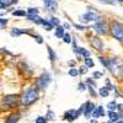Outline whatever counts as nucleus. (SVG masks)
I'll return each mask as SVG.
<instances>
[{"mask_svg":"<svg viewBox=\"0 0 123 123\" xmlns=\"http://www.w3.org/2000/svg\"><path fill=\"white\" fill-rule=\"evenodd\" d=\"M37 100H38V90H37V87H30L21 96V104L25 105V106H30Z\"/></svg>","mask_w":123,"mask_h":123,"instance_id":"nucleus-1","label":"nucleus"},{"mask_svg":"<svg viewBox=\"0 0 123 123\" xmlns=\"http://www.w3.org/2000/svg\"><path fill=\"white\" fill-rule=\"evenodd\" d=\"M111 32L116 39L123 42V25L118 21H113L111 24Z\"/></svg>","mask_w":123,"mask_h":123,"instance_id":"nucleus-2","label":"nucleus"},{"mask_svg":"<svg viewBox=\"0 0 123 123\" xmlns=\"http://www.w3.org/2000/svg\"><path fill=\"white\" fill-rule=\"evenodd\" d=\"M49 83H50V75L48 73H43L37 80V87L41 90H44V89H47Z\"/></svg>","mask_w":123,"mask_h":123,"instance_id":"nucleus-3","label":"nucleus"},{"mask_svg":"<svg viewBox=\"0 0 123 123\" xmlns=\"http://www.w3.org/2000/svg\"><path fill=\"white\" fill-rule=\"evenodd\" d=\"M101 18V16L98 14H96L95 11H89L85 15L81 16V21L83 22H90V21H98Z\"/></svg>","mask_w":123,"mask_h":123,"instance_id":"nucleus-4","label":"nucleus"},{"mask_svg":"<svg viewBox=\"0 0 123 123\" xmlns=\"http://www.w3.org/2000/svg\"><path fill=\"white\" fill-rule=\"evenodd\" d=\"M94 30L98 35H106L107 31H108V27H107V24L104 22V21H98L94 25Z\"/></svg>","mask_w":123,"mask_h":123,"instance_id":"nucleus-5","label":"nucleus"},{"mask_svg":"<svg viewBox=\"0 0 123 123\" xmlns=\"http://www.w3.org/2000/svg\"><path fill=\"white\" fill-rule=\"evenodd\" d=\"M81 112L80 111H76V110H69L65 112V115H64V118L69 122H73L74 119H76L79 116H80Z\"/></svg>","mask_w":123,"mask_h":123,"instance_id":"nucleus-6","label":"nucleus"},{"mask_svg":"<svg viewBox=\"0 0 123 123\" xmlns=\"http://www.w3.org/2000/svg\"><path fill=\"white\" fill-rule=\"evenodd\" d=\"M94 110H95V106L92 105L91 102H86V104H84L83 106L80 107L79 111H80V112H84V115H85L86 117H89L90 113H91V112L94 111Z\"/></svg>","mask_w":123,"mask_h":123,"instance_id":"nucleus-7","label":"nucleus"},{"mask_svg":"<svg viewBox=\"0 0 123 123\" xmlns=\"http://www.w3.org/2000/svg\"><path fill=\"white\" fill-rule=\"evenodd\" d=\"M43 4H44L46 9L49 10V11H55L58 7L57 0H43Z\"/></svg>","mask_w":123,"mask_h":123,"instance_id":"nucleus-8","label":"nucleus"},{"mask_svg":"<svg viewBox=\"0 0 123 123\" xmlns=\"http://www.w3.org/2000/svg\"><path fill=\"white\" fill-rule=\"evenodd\" d=\"M91 43H92V46H94L97 50H102V48H104V44H102V41H101L98 37H92V39H91Z\"/></svg>","mask_w":123,"mask_h":123,"instance_id":"nucleus-9","label":"nucleus"},{"mask_svg":"<svg viewBox=\"0 0 123 123\" xmlns=\"http://www.w3.org/2000/svg\"><path fill=\"white\" fill-rule=\"evenodd\" d=\"M15 102H16V96L15 95H9V96L5 97V100L3 101V104H5L7 106H12Z\"/></svg>","mask_w":123,"mask_h":123,"instance_id":"nucleus-10","label":"nucleus"},{"mask_svg":"<svg viewBox=\"0 0 123 123\" xmlns=\"http://www.w3.org/2000/svg\"><path fill=\"white\" fill-rule=\"evenodd\" d=\"M64 35H65V32H64V28H63V27H62V26L55 27V37H58V38H63Z\"/></svg>","mask_w":123,"mask_h":123,"instance_id":"nucleus-11","label":"nucleus"},{"mask_svg":"<svg viewBox=\"0 0 123 123\" xmlns=\"http://www.w3.org/2000/svg\"><path fill=\"white\" fill-rule=\"evenodd\" d=\"M108 116H110V121L111 122H117L118 118H119V115L117 113V112H115V111H110Z\"/></svg>","mask_w":123,"mask_h":123,"instance_id":"nucleus-12","label":"nucleus"},{"mask_svg":"<svg viewBox=\"0 0 123 123\" xmlns=\"http://www.w3.org/2000/svg\"><path fill=\"white\" fill-rule=\"evenodd\" d=\"M27 16H28V18L31 20V21L36 22V24H41V22H42V20H43V18H41L38 15H27Z\"/></svg>","mask_w":123,"mask_h":123,"instance_id":"nucleus-13","label":"nucleus"},{"mask_svg":"<svg viewBox=\"0 0 123 123\" xmlns=\"http://www.w3.org/2000/svg\"><path fill=\"white\" fill-rule=\"evenodd\" d=\"M14 3H17V0H0V5H1V7H6V6L11 5Z\"/></svg>","mask_w":123,"mask_h":123,"instance_id":"nucleus-14","label":"nucleus"},{"mask_svg":"<svg viewBox=\"0 0 123 123\" xmlns=\"http://www.w3.org/2000/svg\"><path fill=\"white\" fill-rule=\"evenodd\" d=\"M98 92H100V95H101V96L106 97V96H108V94H110V89L106 87V86H102V87L98 90Z\"/></svg>","mask_w":123,"mask_h":123,"instance_id":"nucleus-15","label":"nucleus"},{"mask_svg":"<svg viewBox=\"0 0 123 123\" xmlns=\"http://www.w3.org/2000/svg\"><path fill=\"white\" fill-rule=\"evenodd\" d=\"M18 118H20L18 115H11V116H10V117L6 119L5 123H16V122L18 121Z\"/></svg>","mask_w":123,"mask_h":123,"instance_id":"nucleus-16","label":"nucleus"},{"mask_svg":"<svg viewBox=\"0 0 123 123\" xmlns=\"http://www.w3.org/2000/svg\"><path fill=\"white\" fill-rule=\"evenodd\" d=\"M26 31H24V30H20V28H12L11 30V36H21L22 33H25Z\"/></svg>","mask_w":123,"mask_h":123,"instance_id":"nucleus-17","label":"nucleus"},{"mask_svg":"<svg viewBox=\"0 0 123 123\" xmlns=\"http://www.w3.org/2000/svg\"><path fill=\"white\" fill-rule=\"evenodd\" d=\"M41 25H42V26H43V27H44L47 31H50V30H52V27H53L52 25L49 24L48 20H42V22H41Z\"/></svg>","mask_w":123,"mask_h":123,"instance_id":"nucleus-18","label":"nucleus"},{"mask_svg":"<svg viewBox=\"0 0 123 123\" xmlns=\"http://www.w3.org/2000/svg\"><path fill=\"white\" fill-rule=\"evenodd\" d=\"M49 24L52 25V26H55V27H58L59 26V20L57 18V17H49Z\"/></svg>","mask_w":123,"mask_h":123,"instance_id":"nucleus-19","label":"nucleus"},{"mask_svg":"<svg viewBox=\"0 0 123 123\" xmlns=\"http://www.w3.org/2000/svg\"><path fill=\"white\" fill-rule=\"evenodd\" d=\"M12 15L14 16H26L27 12L25 10H16V11H12Z\"/></svg>","mask_w":123,"mask_h":123,"instance_id":"nucleus-20","label":"nucleus"},{"mask_svg":"<svg viewBox=\"0 0 123 123\" xmlns=\"http://www.w3.org/2000/svg\"><path fill=\"white\" fill-rule=\"evenodd\" d=\"M100 62H101V63L104 64L107 69H110V62H108L106 58H104V57H100Z\"/></svg>","mask_w":123,"mask_h":123,"instance_id":"nucleus-21","label":"nucleus"},{"mask_svg":"<svg viewBox=\"0 0 123 123\" xmlns=\"http://www.w3.org/2000/svg\"><path fill=\"white\" fill-rule=\"evenodd\" d=\"M107 107H108V110H110V111H115V110H116V107H117V104H116L115 101H111L110 104L107 105Z\"/></svg>","mask_w":123,"mask_h":123,"instance_id":"nucleus-22","label":"nucleus"},{"mask_svg":"<svg viewBox=\"0 0 123 123\" xmlns=\"http://www.w3.org/2000/svg\"><path fill=\"white\" fill-rule=\"evenodd\" d=\"M27 15H38V9H33V7H31L28 9V11H27Z\"/></svg>","mask_w":123,"mask_h":123,"instance_id":"nucleus-23","label":"nucleus"},{"mask_svg":"<svg viewBox=\"0 0 123 123\" xmlns=\"http://www.w3.org/2000/svg\"><path fill=\"white\" fill-rule=\"evenodd\" d=\"M48 53H49V59L50 60H55V54L53 53V49L52 48H50V47H48Z\"/></svg>","mask_w":123,"mask_h":123,"instance_id":"nucleus-24","label":"nucleus"},{"mask_svg":"<svg viewBox=\"0 0 123 123\" xmlns=\"http://www.w3.org/2000/svg\"><path fill=\"white\" fill-rule=\"evenodd\" d=\"M85 64H86V67H94V60H92L90 57L85 58Z\"/></svg>","mask_w":123,"mask_h":123,"instance_id":"nucleus-25","label":"nucleus"},{"mask_svg":"<svg viewBox=\"0 0 123 123\" xmlns=\"http://www.w3.org/2000/svg\"><path fill=\"white\" fill-rule=\"evenodd\" d=\"M35 123H47V118L46 117H37Z\"/></svg>","mask_w":123,"mask_h":123,"instance_id":"nucleus-26","label":"nucleus"},{"mask_svg":"<svg viewBox=\"0 0 123 123\" xmlns=\"http://www.w3.org/2000/svg\"><path fill=\"white\" fill-rule=\"evenodd\" d=\"M78 74H79V70H76L75 68H73V69L69 70V75H70V76H76Z\"/></svg>","mask_w":123,"mask_h":123,"instance_id":"nucleus-27","label":"nucleus"},{"mask_svg":"<svg viewBox=\"0 0 123 123\" xmlns=\"http://www.w3.org/2000/svg\"><path fill=\"white\" fill-rule=\"evenodd\" d=\"M63 41L65 43H70L71 42V38H70V35L69 33H65L64 36H63Z\"/></svg>","mask_w":123,"mask_h":123,"instance_id":"nucleus-28","label":"nucleus"},{"mask_svg":"<svg viewBox=\"0 0 123 123\" xmlns=\"http://www.w3.org/2000/svg\"><path fill=\"white\" fill-rule=\"evenodd\" d=\"M54 117H55V115L53 113L52 111H48V113H47V119H54Z\"/></svg>","mask_w":123,"mask_h":123,"instance_id":"nucleus-29","label":"nucleus"},{"mask_svg":"<svg viewBox=\"0 0 123 123\" xmlns=\"http://www.w3.org/2000/svg\"><path fill=\"white\" fill-rule=\"evenodd\" d=\"M92 117H94L95 119L100 117V113H98V110H97V108H95L94 111H92Z\"/></svg>","mask_w":123,"mask_h":123,"instance_id":"nucleus-30","label":"nucleus"},{"mask_svg":"<svg viewBox=\"0 0 123 123\" xmlns=\"http://www.w3.org/2000/svg\"><path fill=\"white\" fill-rule=\"evenodd\" d=\"M97 110H98L100 116H105V110H104V107H102V106H98V107H97Z\"/></svg>","mask_w":123,"mask_h":123,"instance_id":"nucleus-31","label":"nucleus"},{"mask_svg":"<svg viewBox=\"0 0 123 123\" xmlns=\"http://www.w3.org/2000/svg\"><path fill=\"white\" fill-rule=\"evenodd\" d=\"M102 76V73H100V71H95L94 73V79H98Z\"/></svg>","mask_w":123,"mask_h":123,"instance_id":"nucleus-32","label":"nucleus"},{"mask_svg":"<svg viewBox=\"0 0 123 123\" xmlns=\"http://www.w3.org/2000/svg\"><path fill=\"white\" fill-rule=\"evenodd\" d=\"M85 87H86V86H85L84 83H80V84H79V91H84V90H86Z\"/></svg>","mask_w":123,"mask_h":123,"instance_id":"nucleus-33","label":"nucleus"},{"mask_svg":"<svg viewBox=\"0 0 123 123\" xmlns=\"http://www.w3.org/2000/svg\"><path fill=\"white\" fill-rule=\"evenodd\" d=\"M86 71H87V67L85 65V67H81V68H80V71H79V73L84 74V73H86Z\"/></svg>","mask_w":123,"mask_h":123,"instance_id":"nucleus-34","label":"nucleus"},{"mask_svg":"<svg viewBox=\"0 0 123 123\" xmlns=\"http://www.w3.org/2000/svg\"><path fill=\"white\" fill-rule=\"evenodd\" d=\"M35 38H36V41H37V43H42V42H43L42 37H41V36H35Z\"/></svg>","mask_w":123,"mask_h":123,"instance_id":"nucleus-35","label":"nucleus"},{"mask_svg":"<svg viewBox=\"0 0 123 123\" xmlns=\"http://www.w3.org/2000/svg\"><path fill=\"white\" fill-rule=\"evenodd\" d=\"M7 24V20H3V18H0V25L1 26H5Z\"/></svg>","mask_w":123,"mask_h":123,"instance_id":"nucleus-36","label":"nucleus"},{"mask_svg":"<svg viewBox=\"0 0 123 123\" xmlns=\"http://www.w3.org/2000/svg\"><path fill=\"white\" fill-rule=\"evenodd\" d=\"M117 108H118L121 112H123V105H117Z\"/></svg>","mask_w":123,"mask_h":123,"instance_id":"nucleus-37","label":"nucleus"},{"mask_svg":"<svg viewBox=\"0 0 123 123\" xmlns=\"http://www.w3.org/2000/svg\"><path fill=\"white\" fill-rule=\"evenodd\" d=\"M75 27H76V28H79V30H84V28H85L84 26H79V25H75Z\"/></svg>","mask_w":123,"mask_h":123,"instance_id":"nucleus-38","label":"nucleus"},{"mask_svg":"<svg viewBox=\"0 0 123 123\" xmlns=\"http://www.w3.org/2000/svg\"><path fill=\"white\" fill-rule=\"evenodd\" d=\"M63 28H69V25H68V24H64V25H63Z\"/></svg>","mask_w":123,"mask_h":123,"instance_id":"nucleus-39","label":"nucleus"},{"mask_svg":"<svg viewBox=\"0 0 123 123\" xmlns=\"http://www.w3.org/2000/svg\"><path fill=\"white\" fill-rule=\"evenodd\" d=\"M91 123H97V121L96 119H91Z\"/></svg>","mask_w":123,"mask_h":123,"instance_id":"nucleus-40","label":"nucleus"},{"mask_svg":"<svg viewBox=\"0 0 123 123\" xmlns=\"http://www.w3.org/2000/svg\"><path fill=\"white\" fill-rule=\"evenodd\" d=\"M108 123H113V122H111V121H110V122H108Z\"/></svg>","mask_w":123,"mask_h":123,"instance_id":"nucleus-41","label":"nucleus"},{"mask_svg":"<svg viewBox=\"0 0 123 123\" xmlns=\"http://www.w3.org/2000/svg\"><path fill=\"white\" fill-rule=\"evenodd\" d=\"M118 123H123V122H118Z\"/></svg>","mask_w":123,"mask_h":123,"instance_id":"nucleus-42","label":"nucleus"}]
</instances>
